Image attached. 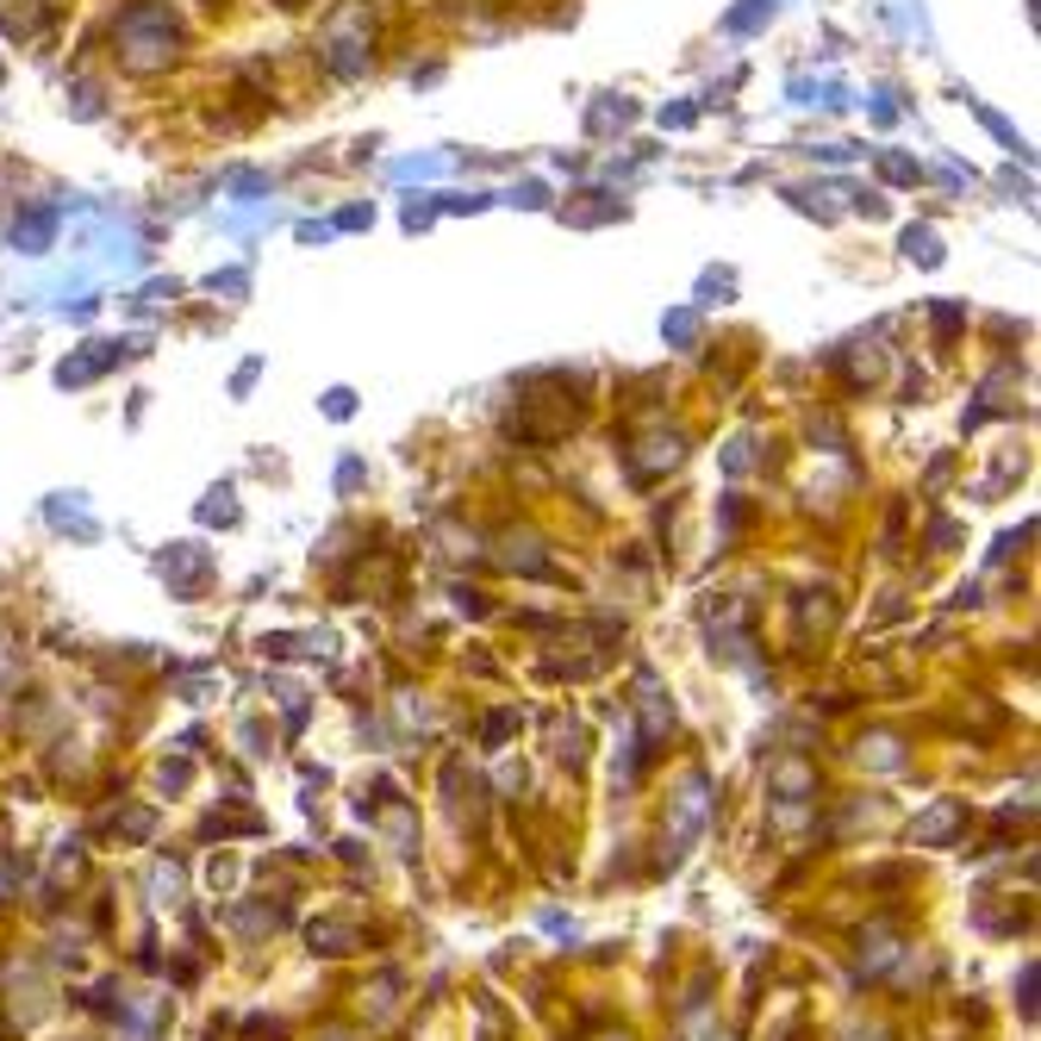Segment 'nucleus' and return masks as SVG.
<instances>
[{"label": "nucleus", "mask_w": 1041, "mask_h": 1041, "mask_svg": "<svg viewBox=\"0 0 1041 1041\" xmlns=\"http://www.w3.org/2000/svg\"><path fill=\"white\" fill-rule=\"evenodd\" d=\"M356 929H349V923H313V948H325V955H349V948H356Z\"/></svg>", "instance_id": "nucleus-3"}, {"label": "nucleus", "mask_w": 1041, "mask_h": 1041, "mask_svg": "<svg viewBox=\"0 0 1041 1041\" xmlns=\"http://www.w3.org/2000/svg\"><path fill=\"white\" fill-rule=\"evenodd\" d=\"M1023 1010H1035V967H1023V998H1017Z\"/></svg>", "instance_id": "nucleus-4"}, {"label": "nucleus", "mask_w": 1041, "mask_h": 1041, "mask_svg": "<svg viewBox=\"0 0 1041 1041\" xmlns=\"http://www.w3.org/2000/svg\"><path fill=\"white\" fill-rule=\"evenodd\" d=\"M712 786H705V774H686V786L674 792V805H667V868H680L686 854H693V842L705 835V823H712V799H705Z\"/></svg>", "instance_id": "nucleus-1"}, {"label": "nucleus", "mask_w": 1041, "mask_h": 1041, "mask_svg": "<svg viewBox=\"0 0 1041 1041\" xmlns=\"http://www.w3.org/2000/svg\"><path fill=\"white\" fill-rule=\"evenodd\" d=\"M960 823H967V811H960L955 799H942L929 817H917V842H923V849H942V842H948V835H955Z\"/></svg>", "instance_id": "nucleus-2"}]
</instances>
